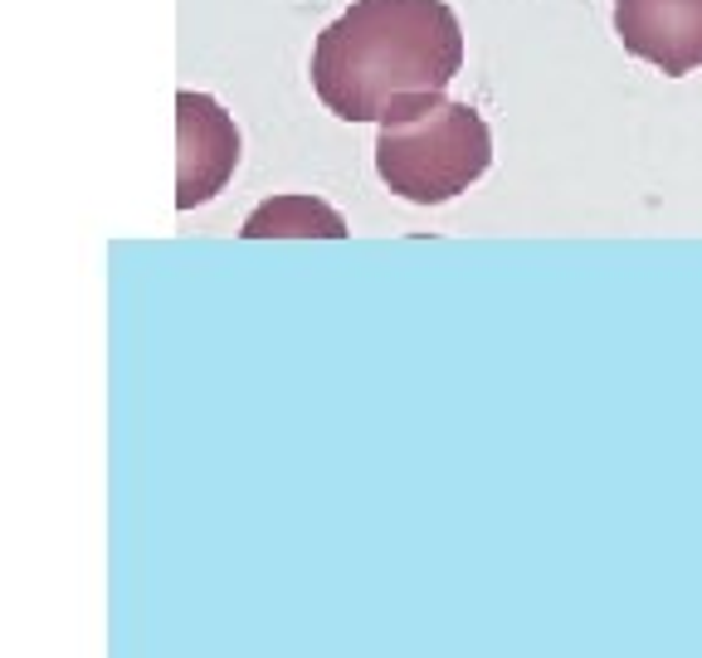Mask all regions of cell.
I'll return each instance as SVG.
<instances>
[{"mask_svg":"<svg viewBox=\"0 0 702 658\" xmlns=\"http://www.w3.org/2000/svg\"><path fill=\"white\" fill-rule=\"evenodd\" d=\"M240 166V128L210 94H176V206L196 210L230 186Z\"/></svg>","mask_w":702,"mask_h":658,"instance_id":"obj_3","label":"cell"},{"mask_svg":"<svg viewBox=\"0 0 702 658\" xmlns=\"http://www.w3.org/2000/svg\"><path fill=\"white\" fill-rule=\"evenodd\" d=\"M463 69V25L445 0H351L312 44V88L342 122H381L391 103L445 94Z\"/></svg>","mask_w":702,"mask_h":658,"instance_id":"obj_1","label":"cell"},{"mask_svg":"<svg viewBox=\"0 0 702 658\" xmlns=\"http://www.w3.org/2000/svg\"><path fill=\"white\" fill-rule=\"evenodd\" d=\"M244 240H347V220L317 196H274L244 220Z\"/></svg>","mask_w":702,"mask_h":658,"instance_id":"obj_5","label":"cell"},{"mask_svg":"<svg viewBox=\"0 0 702 658\" xmlns=\"http://www.w3.org/2000/svg\"><path fill=\"white\" fill-rule=\"evenodd\" d=\"M615 35L668 78L702 69V0H615Z\"/></svg>","mask_w":702,"mask_h":658,"instance_id":"obj_4","label":"cell"},{"mask_svg":"<svg viewBox=\"0 0 702 658\" xmlns=\"http://www.w3.org/2000/svg\"><path fill=\"white\" fill-rule=\"evenodd\" d=\"M493 166V132L479 108L449 94H415L376 122V176L410 206H445Z\"/></svg>","mask_w":702,"mask_h":658,"instance_id":"obj_2","label":"cell"}]
</instances>
